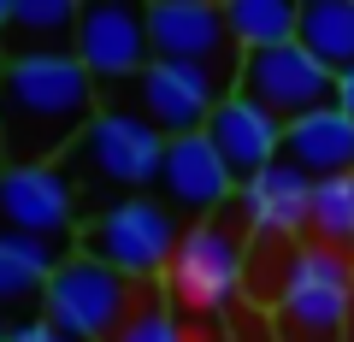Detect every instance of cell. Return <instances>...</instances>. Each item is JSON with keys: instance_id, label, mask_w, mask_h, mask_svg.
<instances>
[{"instance_id": "1", "label": "cell", "mask_w": 354, "mask_h": 342, "mask_svg": "<svg viewBox=\"0 0 354 342\" xmlns=\"http://www.w3.org/2000/svg\"><path fill=\"white\" fill-rule=\"evenodd\" d=\"M95 77L77 53H6L0 65V142L6 165H59L77 148L95 106Z\"/></svg>"}, {"instance_id": "2", "label": "cell", "mask_w": 354, "mask_h": 342, "mask_svg": "<svg viewBox=\"0 0 354 342\" xmlns=\"http://www.w3.org/2000/svg\"><path fill=\"white\" fill-rule=\"evenodd\" d=\"M272 313L290 342H337L354 319V260L325 242L283 248Z\"/></svg>"}, {"instance_id": "3", "label": "cell", "mask_w": 354, "mask_h": 342, "mask_svg": "<svg viewBox=\"0 0 354 342\" xmlns=\"http://www.w3.org/2000/svg\"><path fill=\"white\" fill-rule=\"evenodd\" d=\"M160 165H165V136L136 113V106H101L88 118V130L77 136L71 171L77 195L88 189H124V195H142L148 183H160Z\"/></svg>"}, {"instance_id": "4", "label": "cell", "mask_w": 354, "mask_h": 342, "mask_svg": "<svg viewBox=\"0 0 354 342\" xmlns=\"http://www.w3.org/2000/svg\"><path fill=\"white\" fill-rule=\"evenodd\" d=\"M177 236H183V225H177V213L165 201H153V195H118L113 207H101L83 225V248L77 254L101 260L124 283H148V278H165V266L177 254Z\"/></svg>"}, {"instance_id": "5", "label": "cell", "mask_w": 354, "mask_h": 342, "mask_svg": "<svg viewBox=\"0 0 354 342\" xmlns=\"http://www.w3.org/2000/svg\"><path fill=\"white\" fill-rule=\"evenodd\" d=\"M130 307H136V283H124L88 254H65L53 266V278L41 283L36 313L71 342H113L118 325L130 319Z\"/></svg>"}, {"instance_id": "6", "label": "cell", "mask_w": 354, "mask_h": 342, "mask_svg": "<svg viewBox=\"0 0 354 342\" xmlns=\"http://www.w3.org/2000/svg\"><path fill=\"white\" fill-rule=\"evenodd\" d=\"M248 278V254H242V230H230L225 218H201L177 236V254L165 266V295L183 313H225L242 295Z\"/></svg>"}, {"instance_id": "7", "label": "cell", "mask_w": 354, "mask_h": 342, "mask_svg": "<svg viewBox=\"0 0 354 342\" xmlns=\"http://www.w3.org/2000/svg\"><path fill=\"white\" fill-rule=\"evenodd\" d=\"M242 65V59H236ZM236 65H177V59H148L136 77V113L171 136H195L207 130L213 106L236 89Z\"/></svg>"}, {"instance_id": "8", "label": "cell", "mask_w": 354, "mask_h": 342, "mask_svg": "<svg viewBox=\"0 0 354 342\" xmlns=\"http://www.w3.org/2000/svg\"><path fill=\"white\" fill-rule=\"evenodd\" d=\"M77 183L59 165H0V236L59 242L77 230Z\"/></svg>"}, {"instance_id": "9", "label": "cell", "mask_w": 354, "mask_h": 342, "mask_svg": "<svg viewBox=\"0 0 354 342\" xmlns=\"http://www.w3.org/2000/svg\"><path fill=\"white\" fill-rule=\"evenodd\" d=\"M330 83H337V77H330L301 41L266 48V53H242V65H236V95H248L254 106H266V113L283 118V124L301 118V113H313V106H330Z\"/></svg>"}, {"instance_id": "10", "label": "cell", "mask_w": 354, "mask_h": 342, "mask_svg": "<svg viewBox=\"0 0 354 342\" xmlns=\"http://www.w3.org/2000/svg\"><path fill=\"white\" fill-rule=\"evenodd\" d=\"M71 53H77V65L95 77V89H101V83H136L142 65L153 59L142 12L136 6H118V0H101V6H83V12H77Z\"/></svg>"}, {"instance_id": "11", "label": "cell", "mask_w": 354, "mask_h": 342, "mask_svg": "<svg viewBox=\"0 0 354 342\" xmlns=\"http://www.w3.org/2000/svg\"><path fill=\"white\" fill-rule=\"evenodd\" d=\"M142 24H148L153 59H177V65H236L242 59L230 48L225 6H213V0H153L142 12Z\"/></svg>"}, {"instance_id": "12", "label": "cell", "mask_w": 354, "mask_h": 342, "mask_svg": "<svg viewBox=\"0 0 354 342\" xmlns=\"http://www.w3.org/2000/svg\"><path fill=\"white\" fill-rule=\"evenodd\" d=\"M236 218L242 230H254L260 242H283L295 248V236H307V207H313V178L295 171L290 160H272L266 171H254L248 183H236Z\"/></svg>"}, {"instance_id": "13", "label": "cell", "mask_w": 354, "mask_h": 342, "mask_svg": "<svg viewBox=\"0 0 354 342\" xmlns=\"http://www.w3.org/2000/svg\"><path fill=\"white\" fill-rule=\"evenodd\" d=\"M160 189H165V207H171V213H195V225H201V218H218L236 201V178H230V165L218 160V148L201 130L165 142Z\"/></svg>"}, {"instance_id": "14", "label": "cell", "mask_w": 354, "mask_h": 342, "mask_svg": "<svg viewBox=\"0 0 354 342\" xmlns=\"http://www.w3.org/2000/svg\"><path fill=\"white\" fill-rule=\"evenodd\" d=\"M201 136L218 148V160L230 165L236 183H248L254 171H266L272 160H283V118H272L266 106H254L248 95H236V89L213 106V118H207Z\"/></svg>"}, {"instance_id": "15", "label": "cell", "mask_w": 354, "mask_h": 342, "mask_svg": "<svg viewBox=\"0 0 354 342\" xmlns=\"http://www.w3.org/2000/svg\"><path fill=\"white\" fill-rule=\"evenodd\" d=\"M283 160L307 178H348L354 171V124L337 106H313V113L283 124Z\"/></svg>"}, {"instance_id": "16", "label": "cell", "mask_w": 354, "mask_h": 342, "mask_svg": "<svg viewBox=\"0 0 354 342\" xmlns=\"http://www.w3.org/2000/svg\"><path fill=\"white\" fill-rule=\"evenodd\" d=\"M65 254L59 242H36V236H0V319L41 307V283L53 278Z\"/></svg>"}, {"instance_id": "17", "label": "cell", "mask_w": 354, "mask_h": 342, "mask_svg": "<svg viewBox=\"0 0 354 342\" xmlns=\"http://www.w3.org/2000/svg\"><path fill=\"white\" fill-rule=\"evenodd\" d=\"M295 41L330 77H342L354 65V0H307L301 18H295Z\"/></svg>"}, {"instance_id": "18", "label": "cell", "mask_w": 354, "mask_h": 342, "mask_svg": "<svg viewBox=\"0 0 354 342\" xmlns=\"http://www.w3.org/2000/svg\"><path fill=\"white\" fill-rule=\"evenodd\" d=\"M77 12H83L77 0H12L6 41H18L12 53H71Z\"/></svg>"}, {"instance_id": "19", "label": "cell", "mask_w": 354, "mask_h": 342, "mask_svg": "<svg viewBox=\"0 0 354 342\" xmlns=\"http://www.w3.org/2000/svg\"><path fill=\"white\" fill-rule=\"evenodd\" d=\"M295 18H301V6H290V0H230L225 6V30H230V48L236 53L290 48Z\"/></svg>"}, {"instance_id": "20", "label": "cell", "mask_w": 354, "mask_h": 342, "mask_svg": "<svg viewBox=\"0 0 354 342\" xmlns=\"http://www.w3.org/2000/svg\"><path fill=\"white\" fill-rule=\"evenodd\" d=\"M307 242H325V248H337V254L354 260V171L348 178H319L313 183Z\"/></svg>"}, {"instance_id": "21", "label": "cell", "mask_w": 354, "mask_h": 342, "mask_svg": "<svg viewBox=\"0 0 354 342\" xmlns=\"http://www.w3.org/2000/svg\"><path fill=\"white\" fill-rule=\"evenodd\" d=\"M113 342H195V330L183 325V313H177L171 301H160V295H136V307H130V319L118 325Z\"/></svg>"}, {"instance_id": "22", "label": "cell", "mask_w": 354, "mask_h": 342, "mask_svg": "<svg viewBox=\"0 0 354 342\" xmlns=\"http://www.w3.org/2000/svg\"><path fill=\"white\" fill-rule=\"evenodd\" d=\"M6 342H71V336H59L41 313H30V319H18V325L6 330Z\"/></svg>"}, {"instance_id": "23", "label": "cell", "mask_w": 354, "mask_h": 342, "mask_svg": "<svg viewBox=\"0 0 354 342\" xmlns=\"http://www.w3.org/2000/svg\"><path fill=\"white\" fill-rule=\"evenodd\" d=\"M330 106H337V113H342V118L354 124V65H348V71L337 77V83H330Z\"/></svg>"}, {"instance_id": "24", "label": "cell", "mask_w": 354, "mask_h": 342, "mask_svg": "<svg viewBox=\"0 0 354 342\" xmlns=\"http://www.w3.org/2000/svg\"><path fill=\"white\" fill-rule=\"evenodd\" d=\"M6 24H12V0H0V36H6Z\"/></svg>"}, {"instance_id": "25", "label": "cell", "mask_w": 354, "mask_h": 342, "mask_svg": "<svg viewBox=\"0 0 354 342\" xmlns=\"http://www.w3.org/2000/svg\"><path fill=\"white\" fill-rule=\"evenodd\" d=\"M6 330H12V325H6V319H0V342H6Z\"/></svg>"}, {"instance_id": "26", "label": "cell", "mask_w": 354, "mask_h": 342, "mask_svg": "<svg viewBox=\"0 0 354 342\" xmlns=\"http://www.w3.org/2000/svg\"><path fill=\"white\" fill-rule=\"evenodd\" d=\"M0 165H6V142H0Z\"/></svg>"}, {"instance_id": "27", "label": "cell", "mask_w": 354, "mask_h": 342, "mask_svg": "<svg viewBox=\"0 0 354 342\" xmlns=\"http://www.w3.org/2000/svg\"><path fill=\"white\" fill-rule=\"evenodd\" d=\"M0 65H6V59H0Z\"/></svg>"}]
</instances>
